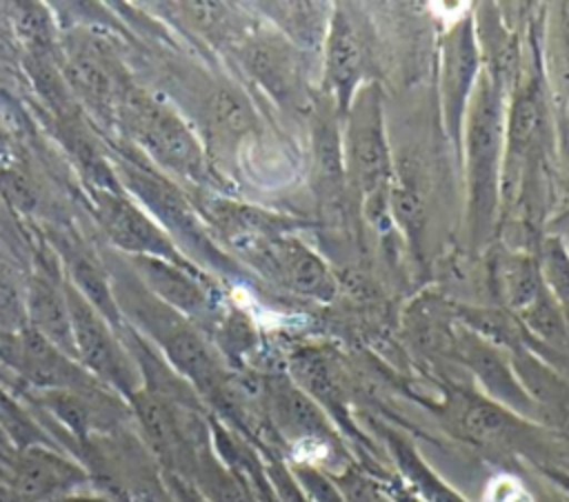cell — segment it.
Listing matches in <instances>:
<instances>
[{"label":"cell","instance_id":"6da1fadb","mask_svg":"<svg viewBox=\"0 0 569 502\" xmlns=\"http://www.w3.org/2000/svg\"><path fill=\"white\" fill-rule=\"evenodd\" d=\"M505 91L482 69L462 124L467 207L473 240L485 242L496 224L505 167Z\"/></svg>","mask_w":569,"mask_h":502},{"label":"cell","instance_id":"7a4b0ae2","mask_svg":"<svg viewBox=\"0 0 569 502\" xmlns=\"http://www.w3.org/2000/svg\"><path fill=\"white\" fill-rule=\"evenodd\" d=\"M345 122V173L360 193L371 222L389 213V191L393 184V162L385 133L382 100L376 82L362 84L353 96Z\"/></svg>","mask_w":569,"mask_h":502},{"label":"cell","instance_id":"3957f363","mask_svg":"<svg viewBox=\"0 0 569 502\" xmlns=\"http://www.w3.org/2000/svg\"><path fill=\"white\" fill-rule=\"evenodd\" d=\"M118 116L129 138L158 164L191 180L204 175L202 147L169 107L142 91L129 89L120 96Z\"/></svg>","mask_w":569,"mask_h":502},{"label":"cell","instance_id":"277c9868","mask_svg":"<svg viewBox=\"0 0 569 502\" xmlns=\"http://www.w3.org/2000/svg\"><path fill=\"white\" fill-rule=\"evenodd\" d=\"M89 484V471L49 444L0 453V502H56Z\"/></svg>","mask_w":569,"mask_h":502},{"label":"cell","instance_id":"5b68a950","mask_svg":"<svg viewBox=\"0 0 569 502\" xmlns=\"http://www.w3.org/2000/svg\"><path fill=\"white\" fill-rule=\"evenodd\" d=\"M64 293L78 364L111 391L129 398L142 386L136 362L116 338L111 324L80 295V291L67 287Z\"/></svg>","mask_w":569,"mask_h":502},{"label":"cell","instance_id":"8992f818","mask_svg":"<svg viewBox=\"0 0 569 502\" xmlns=\"http://www.w3.org/2000/svg\"><path fill=\"white\" fill-rule=\"evenodd\" d=\"M480 44L471 16L456 20L440 44V104L447 135L460 149L469 98L480 76Z\"/></svg>","mask_w":569,"mask_h":502},{"label":"cell","instance_id":"52a82bcc","mask_svg":"<svg viewBox=\"0 0 569 502\" xmlns=\"http://www.w3.org/2000/svg\"><path fill=\"white\" fill-rule=\"evenodd\" d=\"M96 209L109 240L133 258H160L187 267L171 238L118 189H98Z\"/></svg>","mask_w":569,"mask_h":502},{"label":"cell","instance_id":"ba28073f","mask_svg":"<svg viewBox=\"0 0 569 502\" xmlns=\"http://www.w3.org/2000/svg\"><path fill=\"white\" fill-rule=\"evenodd\" d=\"M362 67L365 49L356 24L345 9H333L325 36V84L340 120L362 87Z\"/></svg>","mask_w":569,"mask_h":502},{"label":"cell","instance_id":"9c48e42d","mask_svg":"<svg viewBox=\"0 0 569 502\" xmlns=\"http://www.w3.org/2000/svg\"><path fill=\"white\" fill-rule=\"evenodd\" d=\"M122 175L131 193L158 218V222H162L167 231H171L196 251H202L204 255H216V249L207 240L193 207L178 189H173L169 182L153 173L140 171L138 167H122Z\"/></svg>","mask_w":569,"mask_h":502},{"label":"cell","instance_id":"30bf717a","mask_svg":"<svg viewBox=\"0 0 569 502\" xmlns=\"http://www.w3.org/2000/svg\"><path fill=\"white\" fill-rule=\"evenodd\" d=\"M249 73L282 104L300 109L307 102L298 49L280 36H262L242 51Z\"/></svg>","mask_w":569,"mask_h":502},{"label":"cell","instance_id":"8fae6325","mask_svg":"<svg viewBox=\"0 0 569 502\" xmlns=\"http://www.w3.org/2000/svg\"><path fill=\"white\" fill-rule=\"evenodd\" d=\"M458 355L462 362L476 373L493 402L502 404L509 411L533 415L538 411L531 395L520 384L516 371H511L509 362L502 358L496 344L482 340L480 335L462 329L456 338Z\"/></svg>","mask_w":569,"mask_h":502},{"label":"cell","instance_id":"7c38bea8","mask_svg":"<svg viewBox=\"0 0 569 502\" xmlns=\"http://www.w3.org/2000/svg\"><path fill=\"white\" fill-rule=\"evenodd\" d=\"M456 422L467 438L485 446L518 449L536 444V433L529 422L502 404L473 393L458 395Z\"/></svg>","mask_w":569,"mask_h":502},{"label":"cell","instance_id":"4fadbf2b","mask_svg":"<svg viewBox=\"0 0 569 502\" xmlns=\"http://www.w3.org/2000/svg\"><path fill=\"white\" fill-rule=\"evenodd\" d=\"M264 400L273 429L289 440H313L333 444L329 420L313 398L287 378H271L264 384Z\"/></svg>","mask_w":569,"mask_h":502},{"label":"cell","instance_id":"5bb4252c","mask_svg":"<svg viewBox=\"0 0 569 502\" xmlns=\"http://www.w3.org/2000/svg\"><path fill=\"white\" fill-rule=\"evenodd\" d=\"M24 311H27V327L31 331H36L47 342H51L56 349H60L62 353H67L76 360L67 293H62L44 275H36L29 284Z\"/></svg>","mask_w":569,"mask_h":502},{"label":"cell","instance_id":"9a60e30c","mask_svg":"<svg viewBox=\"0 0 569 502\" xmlns=\"http://www.w3.org/2000/svg\"><path fill=\"white\" fill-rule=\"evenodd\" d=\"M140 280L176 313L198 315L207 309V295L200 282L182 264L160 258H133Z\"/></svg>","mask_w":569,"mask_h":502},{"label":"cell","instance_id":"2e32d148","mask_svg":"<svg viewBox=\"0 0 569 502\" xmlns=\"http://www.w3.org/2000/svg\"><path fill=\"white\" fill-rule=\"evenodd\" d=\"M67 80L71 89L102 118L118 113V102L122 91L104 64V60L93 51H80L69 58Z\"/></svg>","mask_w":569,"mask_h":502},{"label":"cell","instance_id":"e0dca14e","mask_svg":"<svg viewBox=\"0 0 569 502\" xmlns=\"http://www.w3.org/2000/svg\"><path fill=\"white\" fill-rule=\"evenodd\" d=\"M313 116V158H316V175L320 189L327 193H340L345 187V155H342V138H340V118L336 109L318 107L311 111Z\"/></svg>","mask_w":569,"mask_h":502},{"label":"cell","instance_id":"ac0fdd59","mask_svg":"<svg viewBox=\"0 0 569 502\" xmlns=\"http://www.w3.org/2000/svg\"><path fill=\"white\" fill-rule=\"evenodd\" d=\"M387 449L391 451V458L400 471V475L407 480L409 491L420 498L422 502H467L460 493L449 489L416 453V449L396 431H385Z\"/></svg>","mask_w":569,"mask_h":502},{"label":"cell","instance_id":"d6986e66","mask_svg":"<svg viewBox=\"0 0 569 502\" xmlns=\"http://www.w3.org/2000/svg\"><path fill=\"white\" fill-rule=\"evenodd\" d=\"M493 282L496 291L516 315L525 309L542 289V275L538 269V260L527 253H502L493 262Z\"/></svg>","mask_w":569,"mask_h":502},{"label":"cell","instance_id":"ffe728a7","mask_svg":"<svg viewBox=\"0 0 569 502\" xmlns=\"http://www.w3.org/2000/svg\"><path fill=\"white\" fill-rule=\"evenodd\" d=\"M520 327L553 349H569V320L547 287L518 313Z\"/></svg>","mask_w":569,"mask_h":502},{"label":"cell","instance_id":"44dd1931","mask_svg":"<svg viewBox=\"0 0 569 502\" xmlns=\"http://www.w3.org/2000/svg\"><path fill=\"white\" fill-rule=\"evenodd\" d=\"M293 378L298 380V386L313 400L325 402L331 409H338L342 402V386L338 382V375L331 367V362L316 353V351H302L291 362Z\"/></svg>","mask_w":569,"mask_h":502},{"label":"cell","instance_id":"7402d4cb","mask_svg":"<svg viewBox=\"0 0 569 502\" xmlns=\"http://www.w3.org/2000/svg\"><path fill=\"white\" fill-rule=\"evenodd\" d=\"M280 7H284V9H278V18H280L284 33L289 36L291 44H293V40L300 44H311V47H316L318 42L325 44L329 18H331V11L327 9V4L284 2Z\"/></svg>","mask_w":569,"mask_h":502},{"label":"cell","instance_id":"603a6c76","mask_svg":"<svg viewBox=\"0 0 569 502\" xmlns=\"http://www.w3.org/2000/svg\"><path fill=\"white\" fill-rule=\"evenodd\" d=\"M204 118L209 129L218 138H240L251 127V109L233 89H218L204 104Z\"/></svg>","mask_w":569,"mask_h":502},{"label":"cell","instance_id":"cb8c5ba5","mask_svg":"<svg viewBox=\"0 0 569 502\" xmlns=\"http://www.w3.org/2000/svg\"><path fill=\"white\" fill-rule=\"evenodd\" d=\"M73 289L80 291V295L111 324V327H120V313H118V304L113 300V293L109 289L107 275L102 273V269L87 255H76L73 264Z\"/></svg>","mask_w":569,"mask_h":502},{"label":"cell","instance_id":"d4e9b609","mask_svg":"<svg viewBox=\"0 0 569 502\" xmlns=\"http://www.w3.org/2000/svg\"><path fill=\"white\" fill-rule=\"evenodd\" d=\"M538 269L547 291L569 320V247L562 238H545L540 244Z\"/></svg>","mask_w":569,"mask_h":502},{"label":"cell","instance_id":"484cf974","mask_svg":"<svg viewBox=\"0 0 569 502\" xmlns=\"http://www.w3.org/2000/svg\"><path fill=\"white\" fill-rule=\"evenodd\" d=\"M13 20L20 38L29 44L31 56H49L53 44V24L49 11L36 2H20L13 9Z\"/></svg>","mask_w":569,"mask_h":502},{"label":"cell","instance_id":"4316f807","mask_svg":"<svg viewBox=\"0 0 569 502\" xmlns=\"http://www.w3.org/2000/svg\"><path fill=\"white\" fill-rule=\"evenodd\" d=\"M389 213L405 227L407 233H418L425 222V207L420 195L407 184H391L389 191Z\"/></svg>","mask_w":569,"mask_h":502},{"label":"cell","instance_id":"83f0119b","mask_svg":"<svg viewBox=\"0 0 569 502\" xmlns=\"http://www.w3.org/2000/svg\"><path fill=\"white\" fill-rule=\"evenodd\" d=\"M0 195L18 211H31L38 202V191L33 180L18 167H2L0 169Z\"/></svg>","mask_w":569,"mask_h":502},{"label":"cell","instance_id":"f1b7e54d","mask_svg":"<svg viewBox=\"0 0 569 502\" xmlns=\"http://www.w3.org/2000/svg\"><path fill=\"white\" fill-rule=\"evenodd\" d=\"M22 329H27L24 300L20 298L13 278L0 262V331L18 333Z\"/></svg>","mask_w":569,"mask_h":502},{"label":"cell","instance_id":"f546056e","mask_svg":"<svg viewBox=\"0 0 569 502\" xmlns=\"http://www.w3.org/2000/svg\"><path fill=\"white\" fill-rule=\"evenodd\" d=\"M333 484L342 493L345 502H391L382 484L373 482L356 469H345L340 475L333 478Z\"/></svg>","mask_w":569,"mask_h":502},{"label":"cell","instance_id":"4dcf8cb0","mask_svg":"<svg viewBox=\"0 0 569 502\" xmlns=\"http://www.w3.org/2000/svg\"><path fill=\"white\" fill-rule=\"evenodd\" d=\"M160 475L171 502H209L189 478L171 471H160Z\"/></svg>","mask_w":569,"mask_h":502},{"label":"cell","instance_id":"1f68e13d","mask_svg":"<svg viewBox=\"0 0 569 502\" xmlns=\"http://www.w3.org/2000/svg\"><path fill=\"white\" fill-rule=\"evenodd\" d=\"M382 489H385V493L389 495V500H391V502H422V500H420V498H416L407 486H402V484H398V482L385 484Z\"/></svg>","mask_w":569,"mask_h":502},{"label":"cell","instance_id":"d6a6232c","mask_svg":"<svg viewBox=\"0 0 569 502\" xmlns=\"http://www.w3.org/2000/svg\"><path fill=\"white\" fill-rule=\"evenodd\" d=\"M9 164V142L7 135L0 131V169Z\"/></svg>","mask_w":569,"mask_h":502},{"label":"cell","instance_id":"836d02e7","mask_svg":"<svg viewBox=\"0 0 569 502\" xmlns=\"http://www.w3.org/2000/svg\"><path fill=\"white\" fill-rule=\"evenodd\" d=\"M567 247H569V244H567Z\"/></svg>","mask_w":569,"mask_h":502}]
</instances>
